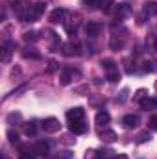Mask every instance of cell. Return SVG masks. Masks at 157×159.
I'll return each instance as SVG.
<instances>
[{"mask_svg":"<svg viewBox=\"0 0 157 159\" xmlns=\"http://www.w3.org/2000/svg\"><path fill=\"white\" fill-rule=\"evenodd\" d=\"M44 4L37 2V4H32V6H24V7H19L17 13H19V19L22 22H35L41 15L44 13Z\"/></svg>","mask_w":157,"mask_h":159,"instance_id":"cell-1","label":"cell"},{"mask_svg":"<svg viewBox=\"0 0 157 159\" xmlns=\"http://www.w3.org/2000/svg\"><path fill=\"white\" fill-rule=\"evenodd\" d=\"M41 128L46 131V133H56V131H59L61 129V124H59V120L54 119V117H48V119H44L41 122Z\"/></svg>","mask_w":157,"mask_h":159,"instance_id":"cell-2","label":"cell"},{"mask_svg":"<svg viewBox=\"0 0 157 159\" xmlns=\"http://www.w3.org/2000/svg\"><path fill=\"white\" fill-rule=\"evenodd\" d=\"M74 78H79V70H76V69H65L63 72H61V76H59V80H61V85H70L72 81H74Z\"/></svg>","mask_w":157,"mask_h":159,"instance_id":"cell-3","label":"cell"},{"mask_svg":"<svg viewBox=\"0 0 157 159\" xmlns=\"http://www.w3.org/2000/svg\"><path fill=\"white\" fill-rule=\"evenodd\" d=\"M13 48H15V44L11 41H6L2 44V48H0V59H2V63H9L11 54H13Z\"/></svg>","mask_w":157,"mask_h":159,"instance_id":"cell-4","label":"cell"},{"mask_svg":"<svg viewBox=\"0 0 157 159\" xmlns=\"http://www.w3.org/2000/svg\"><path fill=\"white\" fill-rule=\"evenodd\" d=\"M61 52L67 56V57H72V56H79L81 54V50H79V46L76 44V43H65L63 46H61Z\"/></svg>","mask_w":157,"mask_h":159,"instance_id":"cell-5","label":"cell"},{"mask_svg":"<svg viewBox=\"0 0 157 159\" xmlns=\"http://www.w3.org/2000/svg\"><path fill=\"white\" fill-rule=\"evenodd\" d=\"M98 137H100L102 141H105V143H115V141H117V133H115L113 129L105 128V126H104V129H102V128L98 129Z\"/></svg>","mask_w":157,"mask_h":159,"instance_id":"cell-6","label":"cell"},{"mask_svg":"<svg viewBox=\"0 0 157 159\" xmlns=\"http://www.w3.org/2000/svg\"><path fill=\"white\" fill-rule=\"evenodd\" d=\"M69 129L76 135H81V133L87 131V124L83 120H72V122H69Z\"/></svg>","mask_w":157,"mask_h":159,"instance_id":"cell-7","label":"cell"},{"mask_svg":"<svg viewBox=\"0 0 157 159\" xmlns=\"http://www.w3.org/2000/svg\"><path fill=\"white\" fill-rule=\"evenodd\" d=\"M65 19H67V11L61 9V7H57V9H54V11L50 13V22H54V24L65 22Z\"/></svg>","mask_w":157,"mask_h":159,"instance_id":"cell-8","label":"cell"},{"mask_svg":"<svg viewBox=\"0 0 157 159\" xmlns=\"http://www.w3.org/2000/svg\"><path fill=\"white\" fill-rule=\"evenodd\" d=\"M85 32H87V35H89L91 39H94V37L100 35V32H102V24H100V22H89V24L85 26Z\"/></svg>","mask_w":157,"mask_h":159,"instance_id":"cell-9","label":"cell"},{"mask_svg":"<svg viewBox=\"0 0 157 159\" xmlns=\"http://www.w3.org/2000/svg\"><path fill=\"white\" fill-rule=\"evenodd\" d=\"M139 122H141V119H139L137 115H126V117L122 119V124H124L126 129H133V128H137Z\"/></svg>","mask_w":157,"mask_h":159,"instance_id":"cell-10","label":"cell"},{"mask_svg":"<svg viewBox=\"0 0 157 159\" xmlns=\"http://www.w3.org/2000/svg\"><path fill=\"white\" fill-rule=\"evenodd\" d=\"M83 115H85L83 107H74V109H69V111H67L69 122H72V120H83Z\"/></svg>","mask_w":157,"mask_h":159,"instance_id":"cell-11","label":"cell"},{"mask_svg":"<svg viewBox=\"0 0 157 159\" xmlns=\"http://www.w3.org/2000/svg\"><path fill=\"white\" fill-rule=\"evenodd\" d=\"M129 13H131V7H129V4H126V2H122V4H117L115 15H117L118 19H124V17H128Z\"/></svg>","mask_w":157,"mask_h":159,"instance_id":"cell-12","label":"cell"},{"mask_svg":"<svg viewBox=\"0 0 157 159\" xmlns=\"http://www.w3.org/2000/svg\"><path fill=\"white\" fill-rule=\"evenodd\" d=\"M48 150H50V144L46 141H37L34 146V154H37V156H46Z\"/></svg>","mask_w":157,"mask_h":159,"instance_id":"cell-13","label":"cell"},{"mask_svg":"<svg viewBox=\"0 0 157 159\" xmlns=\"http://www.w3.org/2000/svg\"><path fill=\"white\" fill-rule=\"evenodd\" d=\"M142 11L146 17H155L157 15V2H146L142 6Z\"/></svg>","mask_w":157,"mask_h":159,"instance_id":"cell-14","label":"cell"},{"mask_svg":"<svg viewBox=\"0 0 157 159\" xmlns=\"http://www.w3.org/2000/svg\"><path fill=\"white\" fill-rule=\"evenodd\" d=\"M96 124L98 126H107L109 124V120H111V115L107 113V111H100V113H96Z\"/></svg>","mask_w":157,"mask_h":159,"instance_id":"cell-15","label":"cell"},{"mask_svg":"<svg viewBox=\"0 0 157 159\" xmlns=\"http://www.w3.org/2000/svg\"><path fill=\"white\" fill-rule=\"evenodd\" d=\"M141 107L146 109V111L157 109V98H144V100H141Z\"/></svg>","mask_w":157,"mask_h":159,"instance_id":"cell-16","label":"cell"},{"mask_svg":"<svg viewBox=\"0 0 157 159\" xmlns=\"http://www.w3.org/2000/svg\"><path fill=\"white\" fill-rule=\"evenodd\" d=\"M22 56H24L26 59H41V54L35 48H24V50H22Z\"/></svg>","mask_w":157,"mask_h":159,"instance_id":"cell-17","label":"cell"},{"mask_svg":"<svg viewBox=\"0 0 157 159\" xmlns=\"http://www.w3.org/2000/svg\"><path fill=\"white\" fill-rule=\"evenodd\" d=\"M124 43H126V39H124V35H122L120 39H118L117 35H113V37H111V43H109V46H111L113 50H120V48L124 46Z\"/></svg>","mask_w":157,"mask_h":159,"instance_id":"cell-18","label":"cell"},{"mask_svg":"<svg viewBox=\"0 0 157 159\" xmlns=\"http://www.w3.org/2000/svg\"><path fill=\"white\" fill-rule=\"evenodd\" d=\"M102 67H104V70H107V72H115V70H118L117 63H115L113 59H104V61H102Z\"/></svg>","mask_w":157,"mask_h":159,"instance_id":"cell-19","label":"cell"},{"mask_svg":"<svg viewBox=\"0 0 157 159\" xmlns=\"http://www.w3.org/2000/svg\"><path fill=\"white\" fill-rule=\"evenodd\" d=\"M83 4H85V7L96 9V7H100V6L104 4V0H83Z\"/></svg>","mask_w":157,"mask_h":159,"instance_id":"cell-20","label":"cell"},{"mask_svg":"<svg viewBox=\"0 0 157 159\" xmlns=\"http://www.w3.org/2000/svg\"><path fill=\"white\" fill-rule=\"evenodd\" d=\"M22 37H24V41H28V43H35V41H39V34L37 32H26Z\"/></svg>","mask_w":157,"mask_h":159,"instance_id":"cell-21","label":"cell"},{"mask_svg":"<svg viewBox=\"0 0 157 159\" xmlns=\"http://www.w3.org/2000/svg\"><path fill=\"white\" fill-rule=\"evenodd\" d=\"M142 70H144V72H154L155 67H154L152 61H144V63H142Z\"/></svg>","mask_w":157,"mask_h":159,"instance_id":"cell-22","label":"cell"},{"mask_svg":"<svg viewBox=\"0 0 157 159\" xmlns=\"http://www.w3.org/2000/svg\"><path fill=\"white\" fill-rule=\"evenodd\" d=\"M150 141V135H148V131H144V133H141L139 137H137V143L139 144H142V143H148Z\"/></svg>","mask_w":157,"mask_h":159,"instance_id":"cell-23","label":"cell"},{"mask_svg":"<svg viewBox=\"0 0 157 159\" xmlns=\"http://www.w3.org/2000/svg\"><path fill=\"white\" fill-rule=\"evenodd\" d=\"M107 80H109V81H118V80H120L118 70H115V72H107Z\"/></svg>","mask_w":157,"mask_h":159,"instance_id":"cell-24","label":"cell"},{"mask_svg":"<svg viewBox=\"0 0 157 159\" xmlns=\"http://www.w3.org/2000/svg\"><path fill=\"white\" fill-rule=\"evenodd\" d=\"M7 135H9V143H11V144H19V135H17V133H11V131H9Z\"/></svg>","mask_w":157,"mask_h":159,"instance_id":"cell-25","label":"cell"},{"mask_svg":"<svg viewBox=\"0 0 157 159\" xmlns=\"http://www.w3.org/2000/svg\"><path fill=\"white\" fill-rule=\"evenodd\" d=\"M20 159H35V156L30 154V152H26V150H20Z\"/></svg>","mask_w":157,"mask_h":159,"instance_id":"cell-26","label":"cell"},{"mask_svg":"<svg viewBox=\"0 0 157 159\" xmlns=\"http://www.w3.org/2000/svg\"><path fill=\"white\" fill-rule=\"evenodd\" d=\"M85 159H100V156H96L94 150H89V152L85 154Z\"/></svg>","mask_w":157,"mask_h":159,"instance_id":"cell-27","label":"cell"},{"mask_svg":"<svg viewBox=\"0 0 157 159\" xmlns=\"http://www.w3.org/2000/svg\"><path fill=\"white\" fill-rule=\"evenodd\" d=\"M148 124H150V128H152V129H155V131H157V115H154V117L150 119Z\"/></svg>","mask_w":157,"mask_h":159,"instance_id":"cell-28","label":"cell"},{"mask_svg":"<svg viewBox=\"0 0 157 159\" xmlns=\"http://www.w3.org/2000/svg\"><path fill=\"white\" fill-rule=\"evenodd\" d=\"M26 133H28V135H34V133H35V126H34V122H32L30 126H26Z\"/></svg>","mask_w":157,"mask_h":159,"instance_id":"cell-29","label":"cell"},{"mask_svg":"<svg viewBox=\"0 0 157 159\" xmlns=\"http://www.w3.org/2000/svg\"><path fill=\"white\" fill-rule=\"evenodd\" d=\"M56 69H57V63H56V61H50V63H48V70H50V72H54Z\"/></svg>","mask_w":157,"mask_h":159,"instance_id":"cell-30","label":"cell"},{"mask_svg":"<svg viewBox=\"0 0 157 159\" xmlns=\"http://www.w3.org/2000/svg\"><path fill=\"white\" fill-rule=\"evenodd\" d=\"M113 159H128V156H124V154H120V156H115Z\"/></svg>","mask_w":157,"mask_h":159,"instance_id":"cell-31","label":"cell"},{"mask_svg":"<svg viewBox=\"0 0 157 159\" xmlns=\"http://www.w3.org/2000/svg\"><path fill=\"white\" fill-rule=\"evenodd\" d=\"M154 48H155V52H157V35L154 37Z\"/></svg>","mask_w":157,"mask_h":159,"instance_id":"cell-32","label":"cell"}]
</instances>
